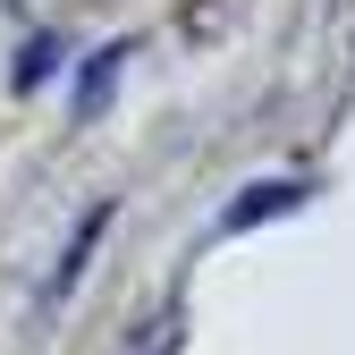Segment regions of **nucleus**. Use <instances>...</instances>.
I'll use <instances>...</instances> for the list:
<instances>
[{"instance_id":"1","label":"nucleus","mask_w":355,"mask_h":355,"mask_svg":"<svg viewBox=\"0 0 355 355\" xmlns=\"http://www.w3.org/2000/svg\"><path fill=\"white\" fill-rule=\"evenodd\" d=\"M296 203H304V187H296V178H271V187H254L245 203H229V211H220V237L254 229V220H279V211H296Z\"/></svg>"},{"instance_id":"2","label":"nucleus","mask_w":355,"mask_h":355,"mask_svg":"<svg viewBox=\"0 0 355 355\" xmlns=\"http://www.w3.org/2000/svg\"><path fill=\"white\" fill-rule=\"evenodd\" d=\"M110 229V203H94V211H85L76 220V237H68V254H60V271H51V296H68L76 279H85V254H94V237Z\"/></svg>"},{"instance_id":"3","label":"nucleus","mask_w":355,"mask_h":355,"mask_svg":"<svg viewBox=\"0 0 355 355\" xmlns=\"http://www.w3.org/2000/svg\"><path fill=\"white\" fill-rule=\"evenodd\" d=\"M51 76H60V42L42 34V42H26V60H17V85L34 94V85H51Z\"/></svg>"}]
</instances>
